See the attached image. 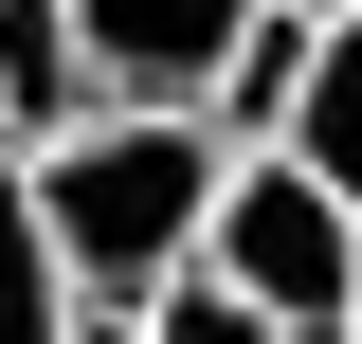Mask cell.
I'll use <instances>...</instances> for the list:
<instances>
[{
    "mask_svg": "<svg viewBox=\"0 0 362 344\" xmlns=\"http://www.w3.org/2000/svg\"><path fill=\"white\" fill-rule=\"evenodd\" d=\"M18 217H37L73 326H145V308L199 272V217H218V145L163 127V109H90L54 164H18Z\"/></svg>",
    "mask_w": 362,
    "mask_h": 344,
    "instance_id": "obj_1",
    "label": "cell"
},
{
    "mask_svg": "<svg viewBox=\"0 0 362 344\" xmlns=\"http://www.w3.org/2000/svg\"><path fill=\"white\" fill-rule=\"evenodd\" d=\"M199 272H218L235 308H254L272 344H326L362 308V236L308 200L290 164H218V217H199Z\"/></svg>",
    "mask_w": 362,
    "mask_h": 344,
    "instance_id": "obj_2",
    "label": "cell"
},
{
    "mask_svg": "<svg viewBox=\"0 0 362 344\" xmlns=\"http://www.w3.org/2000/svg\"><path fill=\"white\" fill-rule=\"evenodd\" d=\"M54 18H73V55H90V109H163L181 127L272 0H54Z\"/></svg>",
    "mask_w": 362,
    "mask_h": 344,
    "instance_id": "obj_3",
    "label": "cell"
},
{
    "mask_svg": "<svg viewBox=\"0 0 362 344\" xmlns=\"http://www.w3.org/2000/svg\"><path fill=\"white\" fill-rule=\"evenodd\" d=\"M73 127H90V55H73V18H54V0H0V181L54 164Z\"/></svg>",
    "mask_w": 362,
    "mask_h": 344,
    "instance_id": "obj_4",
    "label": "cell"
},
{
    "mask_svg": "<svg viewBox=\"0 0 362 344\" xmlns=\"http://www.w3.org/2000/svg\"><path fill=\"white\" fill-rule=\"evenodd\" d=\"M272 164H290V181H308V200L362 236V18L308 55V109H290V145H272Z\"/></svg>",
    "mask_w": 362,
    "mask_h": 344,
    "instance_id": "obj_5",
    "label": "cell"
},
{
    "mask_svg": "<svg viewBox=\"0 0 362 344\" xmlns=\"http://www.w3.org/2000/svg\"><path fill=\"white\" fill-rule=\"evenodd\" d=\"M127 344H272V326H254V308H235V290H218V272H181V290H163V308H145V326H127Z\"/></svg>",
    "mask_w": 362,
    "mask_h": 344,
    "instance_id": "obj_6",
    "label": "cell"
},
{
    "mask_svg": "<svg viewBox=\"0 0 362 344\" xmlns=\"http://www.w3.org/2000/svg\"><path fill=\"white\" fill-rule=\"evenodd\" d=\"M73 344H127V326H73Z\"/></svg>",
    "mask_w": 362,
    "mask_h": 344,
    "instance_id": "obj_7",
    "label": "cell"
}]
</instances>
